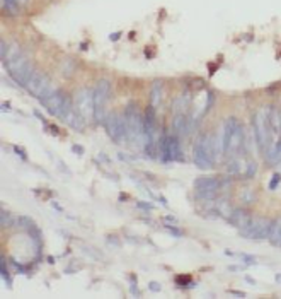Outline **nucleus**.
Wrapping results in <instances>:
<instances>
[{
    "instance_id": "nucleus-30",
    "label": "nucleus",
    "mask_w": 281,
    "mask_h": 299,
    "mask_svg": "<svg viewBox=\"0 0 281 299\" xmlns=\"http://www.w3.org/2000/svg\"><path fill=\"white\" fill-rule=\"evenodd\" d=\"M280 183H281V173H275L271 178V181H269V190L275 191L280 186Z\"/></svg>"
},
{
    "instance_id": "nucleus-16",
    "label": "nucleus",
    "mask_w": 281,
    "mask_h": 299,
    "mask_svg": "<svg viewBox=\"0 0 281 299\" xmlns=\"http://www.w3.org/2000/svg\"><path fill=\"white\" fill-rule=\"evenodd\" d=\"M191 94L189 93H184V94H179L178 98L174 99V103H172V108H174V113H186L187 108L191 106Z\"/></svg>"
},
{
    "instance_id": "nucleus-33",
    "label": "nucleus",
    "mask_w": 281,
    "mask_h": 299,
    "mask_svg": "<svg viewBox=\"0 0 281 299\" xmlns=\"http://www.w3.org/2000/svg\"><path fill=\"white\" fill-rule=\"evenodd\" d=\"M138 209H141V210H147V212H150V210H153V205L150 204V202H138Z\"/></svg>"
},
{
    "instance_id": "nucleus-22",
    "label": "nucleus",
    "mask_w": 281,
    "mask_h": 299,
    "mask_svg": "<svg viewBox=\"0 0 281 299\" xmlns=\"http://www.w3.org/2000/svg\"><path fill=\"white\" fill-rule=\"evenodd\" d=\"M176 284H178V287H181V289H192L194 287L191 275H178L176 277Z\"/></svg>"
},
{
    "instance_id": "nucleus-43",
    "label": "nucleus",
    "mask_w": 281,
    "mask_h": 299,
    "mask_svg": "<svg viewBox=\"0 0 281 299\" xmlns=\"http://www.w3.org/2000/svg\"><path fill=\"white\" fill-rule=\"evenodd\" d=\"M275 281H276V284H281V274H276Z\"/></svg>"
},
{
    "instance_id": "nucleus-5",
    "label": "nucleus",
    "mask_w": 281,
    "mask_h": 299,
    "mask_svg": "<svg viewBox=\"0 0 281 299\" xmlns=\"http://www.w3.org/2000/svg\"><path fill=\"white\" fill-rule=\"evenodd\" d=\"M223 123H225V132H227V156L234 158V156H238L240 151L245 149L247 137H245L244 132V125L235 117L227 118Z\"/></svg>"
},
{
    "instance_id": "nucleus-34",
    "label": "nucleus",
    "mask_w": 281,
    "mask_h": 299,
    "mask_svg": "<svg viewBox=\"0 0 281 299\" xmlns=\"http://www.w3.org/2000/svg\"><path fill=\"white\" fill-rule=\"evenodd\" d=\"M14 151H15V154H17L19 156V158H22V159H28V158H26V152H24V149H22V147H19V145H14Z\"/></svg>"
},
{
    "instance_id": "nucleus-41",
    "label": "nucleus",
    "mask_w": 281,
    "mask_h": 299,
    "mask_svg": "<svg viewBox=\"0 0 281 299\" xmlns=\"http://www.w3.org/2000/svg\"><path fill=\"white\" fill-rule=\"evenodd\" d=\"M165 221H167V222H172V224H176V222H178V219H176L174 216H169V217H165Z\"/></svg>"
},
{
    "instance_id": "nucleus-37",
    "label": "nucleus",
    "mask_w": 281,
    "mask_h": 299,
    "mask_svg": "<svg viewBox=\"0 0 281 299\" xmlns=\"http://www.w3.org/2000/svg\"><path fill=\"white\" fill-rule=\"evenodd\" d=\"M242 268H245V265H230L229 270L230 272H238V270H242Z\"/></svg>"
},
{
    "instance_id": "nucleus-20",
    "label": "nucleus",
    "mask_w": 281,
    "mask_h": 299,
    "mask_svg": "<svg viewBox=\"0 0 281 299\" xmlns=\"http://www.w3.org/2000/svg\"><path fill=\"white\" fill-rule=\"evenodd\" d=\"M238 200L242 205H251L256 202V190L254 188H244L238 193Z\"/></svg>"
},
{
    "instance_id": "nucleus-40",
    "label": "nucleus",
    "mask_w": 281,
    "mask_h": 299,
    "mask_svg": "<svg viewBox=\"0 0 281 299\" xmlns=\"http://www.w3.org/2000/svg\"><path fill=\"white\" fill-rule=\"evenodd\" d=\"M34 117H36V118H40V120H41V121H43V123H46L45 117H43V115H41V113H40V111H36V110H34Z\"/></svg>"
},
{
    "instance_id": "nucleus-35",
    "label": "nucleus",
    "mask_w": 281,
    "mask_h": 299,
    "mask_svg": "<svg viewBox=\"0 0 281 299\" xmlns=\"http://www.w3.org/2000/svg\"><path fill=\"white\" fill-rule=\"evenodd\" d=\"M72 151H74L75 152V154H79V156H82L84 154V147H82V145H72Z\"/></svg>"
},
{
    "instance_id": "nucleus-25",
    "label": "nucleus",
    "mask_w": 281,
    "mask_h": 299,
    "mask_svg": "<svg viewBox=\"0 0 281 299\" xmlns=\"http://www.w3.org/2000/svg\"><path fill=\"white\" fill-rule=\"evenodd\" d=\"M14 221H12V214L7 212L5 209H2V228H9V226H12Z\"/></svg>"
},
{
    "instance_id": "nucleus-2",
    "label": "nucleus",
    "mask_w": 281,
    "mask_h": 299,
    "mask_svg": "<svg viewBox=\"0 0 281 299\" xmlns=\"http://www.w3.org/2000/svg\"><path fill=\"white\" fill-rule=\"evenodd\" d=\"M215 163H217V156H215L213 135L211 133H201L192 145V164L198 170L208 171L215 166Z\"/></svg>"
},
{
    "instance_id": "nucleus-4",
    "label": "nucleus",
    "mask_w": 281,
    "mask_h": 299,
    "mask_svg": "<svg viewBox=\"0 0 281 299\" xmlns=\"http://www.w3.org/2000/svg\"><path fill=\"white\" fill-rule=\"evenodd\" d=\"M40 103L51 117L58 118L61 121H63L65 117L74 110V99H72L67 93L56 89V87L48 96H45L43 99H40Z\"/></svg>"
},
{
    "instance_id": "nucleus-6",
    "label": "nucleus",
    "mask_w": 281,
    "mask_h": 299,
    "mask_svg": "<svg viewBox=\"0 0 281 299\" xmlns=\"http://www.w3.org/2000/svg\"><path fill=\"white\" fill-rule=\"evenodd\" d=\"M159 161L164 164L169 163H183L184 154L181 149V137L172 133H162L159 139Z\"/></svg>"
},
{
    "instance_id": "nucleus-18",
    "label": "nucleus",
    "mask_w": 281,
    "mask_h": 299,
    "mask_svg": "<svg viewBox=\"0 0 281 299\" xmlns=\"http://www.w3.org/2000/svg\"><path fill=\"white\" fill-rule=\"evenodd\" d=\"M213 205H215V210L218 212V216L220 217H229L230 216V212L234 210V207H232V204H230V200H227L225 197H220V198H215V202H213Z\"/></svg>"
},
{
    "instance_id": "nucleus-26",
    "label": "nucleus",
    "mask_w": 281,
    "mask_h": 299,
    "mask_svg": "<svg viewBox=\"0 0 281 299\" xmlns=\"http://www.w3.org/2000/svg\"><path fill=\"white\" fill-rule=\"evenodd\" d=\"M257 173V164L256 161L249 159V168H247V173H245V179H252Z\"/></svg>"
},
{
    "instance_id": "nucleus-38",
    "label": "nucleus",
    "mask_w": 281,
    "mask_h": 299,
    "mask_svg": "<svg viewBox=\"0 0 281 299\" xmlns=\"http://www.w3.org/2000/svg\"><path fill=\"white\" fill-rule=\"evenodd\" d=\"M230 294H234V296L237 298H245V293H242V291H229Z\"/></svg>"
},
{
    "instance_id": "nucleus-10",
    "label": "nucleus",
    "mask_w": 281,
    "mask_h": 299,
    "mask_svg": "<svg viewBox=\"0 0 281 299\" xmlns=\"http://www.w3.org/2000/svg\"><path fill=\"white\" fill-rule=\"evenodd\" d=\"M271 226H273V219H268V217H254L251 224L242 229V231H238V235L251 241H263V239H268L269 233H271Z\"/></svg>"
},
{
    "instance_id": "nucleus-21",
    "label": "nucleus",
    "mask_w": 281,
    "mask_h": 299,
    "mask_svg": "<svg viewBox=\"0 0 281 299\" xmlns=\"http://www.w3.org/2000/svg\"><path fill=\"white\" fill-rule=\"evenodd\" d=\"M75 68H77V65H75L74 60H70V59H65V60H63V63H61L60 72L65 75V77H70V75L75 72Z\"/></svg>"
},
{
    "instance_id": "nucleus-31",
    "label": "nucleus",
    "mask_w": 281,
    "mask_h": 299,
    "mask_svg": "<svg viewBox=\"0 0 281 299\" xmlns=\"http://www.w3.org/2000/svg\"><path fill=\"white\" fill-rule=\"evenodd\" d=\"M9 48H10V45H7L5 40L0 41V53H2V60L7 57V53H9Z\"/></svg>"
},
{
    "instance_id": "nucleus-29",
    "label": "nucleus",
    "mask_w": 281,
    "mask_h": 299,
    "mask_svg": "<svg viewBox=\"0 0 281 299\" xmlns=\"http://www.w3.org/2000/svg\"><path fill=\"white\" fill-rule=\"evenodd\" d=\"M164 228L169 231V235H172V236H176V238H183V236H184V233L181 231L179 228H176V226H171V224H169V222L164 226Z\"/></svg>"
},
{
    "instance_id": "nucleus-3",
    "label": "nucleus",
    "mask_w": 281,
    "mask_h": 299,
    "mask_svg": "<svg viewBox=\"0 0 281 299\" xmlns=\"http://www.w3.org/2000/svg\"><path fill=\"white\" fill-rule=\"evenodd\" d=\"M125 121L128 130V142L143 149L145 133H143V111L138 108L137 103H128L125 108Z\"/></svg>"
},
{
    "instance_id": "nucleus-28",
    "label": "nucleus",
    "mask_w": 281,
    "mask_h": 299,
    "mask_svg": "<svg viewBox=\"0 0 281 299\" xmlns=\"http://www.w3.org/2000/svg\"><path fill=\"white\" fill-rule=\"evenodd\" d=\"M130 293H132V296H140V291H138V284H137V275H130Z\"/></svg>"
},
{
    "instance_id": "nucleus-17",
    "label": "nucleus",
    "mask_w": 281,
    "mask_h": 299,
    "mask_svg": "<svg viewBox=\"0 0 281 299\" xmlns=\"http://www.w3.org/2000/svg\"><path fill=\"white\" fill-rule=\"evenodd\" d=\"M268 239L275 248H281V217H278V219H273L271 233H269Z\"/></svg>"
},
{
    "instance_id": "nucleus-15",
    "label": "nucleus",
    "mask_w": 281,
    "mask_h": 299,
    "mask_svg": "<svg viewBox=\"0 0 281 299\" xmlns=\"http://www.w3.org/2000/svg\"><path fill=\"white\" fill-rule=\"evenodd\" d=\"M63 123H67L72 130H75V132H79V133H82L84 130H86V125H87L86 121H84V118L75 111V108L72 110L67 117H65Z\"/></svg>"
},
{
    "instance_id": "nucleus-36",
    "label": "nucleus",
    "mask_w": 281,
    "mask_h": 299,
    "mask_svg": "<svg viewBox=\"0 0 281 299\" xmlns=\"http://www.w3.org/2000/svg\"><path fill=\"white\" fill-rule=\"evenodd\" d=\"M119 38H121V33H111L109 34V41H113V43H116V41L119 40Z\"/></svg>"
},
{
    "instance_id": "nucleus-12",
    "label": "nucleus",
    "mask_w": 281,
    "mask_h": 299,
    "mask_svg": "<svg viewBox=\"0 0 281 299\" xmlns=\"http://www.w3.org/2000/svg\"><path fill=\"white\" fill-rule=\"evenodd\" d=\"M24 89L28 91L33 98L43 99L45 96H48L55 87L51 86V80H49V77L46 74H43V72H34L33 77L29 79V82L26 84Z\"/></svg>"
},
{
    "instance_id": "nucleus-11",
    "label": "nucleus",
    "mask_w": 281,
    "mask_h": 299,
    "mask_svg": "<svg viewBox=\"0 0 281 299\" xmlns=\"http://www.w3.org/2000/svg\"><path fill=\"white\" fill-rule=\"evenodd\" d=\"M74 108L87 125L91 123V120H94V96H92V91L89 87H82L75 93Z\"/></svg>"
},
{
    "instance_id": "nucleus-13",
    "label": "nucleus",
    "mask_w": 281,
    "mask_h": 299,
    "mask_svg": "<svg viewBox=\"0 0 281 299\" xmlns=\"http://www.w3.org/2000/svg\"><path fill=\"white\" fill-rule=\"evenodd\" d=\"M252 219H254L252 212L249 209H245V207H237V209H234L232 212H230V216L227 217L229 224L234 226V228L238 229V231H242L244 228H247Z\"/></svg>"
},
{
    "instance_id": "nucleus-23",
    "label": "nucleus",
    "mask_w": 281,
    "mask_h": 299,
    "mask_svg": "<svg viewBox=\"0 0 281 299\" xmlns=\"http://www.w3.org/2000/svg\"><path fill=\"white\" fill-rule=\"evenodd\" d=\"M0 272H2V281L7 284V286H12V277H10V270L7 268V260L2 256V262H0Z\"/></svg>"
},
{
    "instance_id": "nucleus-19",
    "label": "nucleus",
    "mask_w": 281,
    "mask_h": 299,
    "mask_svg": "<svg viewBox=\"0 0 281 299\" xmlns=\"http://www.w3.org/2000/svg\"><path fill=\"white\" fill-rule=\"evenodd\" d=\"M2 9L9 16H19V12H21V0H2Z\"/></svg>"
},
{
    "instance_id": "nucleus-9",
    "label": "nucleus",
    "mask_w": 281,
    "mask_h": 299,
    "mask_svg": "<svg viewBox=\"0 0 281 299\" xmlns=\"http://www.w3.org/2000/svg\"><path fill=\"white\" fill-rule=\"evenodd\" d=\"M252 137L261 152H266L269 142V123H268V108H259L252 115Z\"/></svg>"
},
{
    "instance_id": "nucleus-1",
    "label": "nucleus",
    "mask_w": 281,
    "mask_h": 299,
    "mask_svg": "<svg viewBox=\"0 0 281 299\" xmlns=\"http://www.w3.org/2000/svg\"><path fill=\"white\" fill-rule=\"evenodd\" d=\"M2 62H3V67L9 72V75L17 82V86L21 87H26V84L29 82V79L33 77V74L36 72V68H34L33 63L28 60V57L22 55L21 48H19L17 45H10L9 53H7V57Z\"/></svg>"
},
{
    "instance_id": "nucleus-27",
    "label": "nucleus",
    "mask_w": 281,
    "mask_h": 299,
    "mask_svg": "<svg viewBox=\"0 0 281 299\" xmlns=\"http://www.w3.org/2000/svg\"><path fill=\"white\" fill-rule=\"evenodd\" d=\"M242 258V262H244V265L245 267H249V265H256L257 263V258L254 255H247V253H240V255H238Z\"/></svg>"
},
{
    "instance_id": "nucleus-24",
    "label": "nucleus",
    "mask_w": 281,
    "mask_h": 299,
    "mask_svg": "<svg viewBox=\"0 0 281 299\" xmlns=\"http://www.w3.org/2000/svg\"><path fill=\"white\" fill-rule=\"evenodd\" d=\"M17 224L21 228H24V231H31L33 228H36V222H34L31 217H17Z\"/></svg>"
},
{
    "instance_id": "nucleus-32",
    "label": "nucleus",
    "mask_w": 281,
    "mask_h": 299,
    "mask_svg": "<svg viewBox=\"0 0 281 299\" xmlns=\"http://www.w3.org/2000/svg\"><path fill=\"white\" fill-rule=\"evenodd\" d=\"M148 289L152 291V293H160L162 291V286H160V282H148Z\"/></svg>"
},
{
    "instance_id": "nucleus-8",
    "label": "nucleus",
    "mask_w": 281,
    "mask_h": 299,
    "mask_svg": "<svg viewBox=\"0 0 281 299\" xmlns=\"http://www.w3.org/2000/svg\"><path fill=\"white\" fill-rule=\"evenodd\" d=\"M104 128H106V133L114 144L123 145L125 142H128V130H126V121L125 117L114 113V111H109L106 115L102 121Z\"/></svg>"
},
{
    "instance_id": "nucleus-42",
    "label": "nucleus",
    "mask_w": 281,
    "mask_h": 299,
    "mask_svg": "<svg viewBox=\"0 0 281 299\" xmlns=\"http://www.w3.org/2000/svg\"><path fill=\"white\" fill-rule=\"evenodd\" d=\"M245 282H249V284H252V286H256V281H254L252 277H245Z\"/></svg>"
},
{
    "instance_id": "nucleus-14",
    "label": "nucleus",
    "mask_w": 281,
    "mask_h": 299,
    "mask_svg": "<svg viewBox=\"0 0 281 299\" xmlns=\"http://www.w3.org/2000/svg\"><path fill=\"white\" fill-rule=\"evenodd\" d=\"M162 101H164V84L162 80H155L152 84V89H150V106L159 110L162 106Z\"/></svg>"
},
{
    "instance_id": "nucleus-39",
    "label": "nucleus",
    "mask_w": 281,
    "mask_h": 299,
    "mask_svg": "<svg viewBox=\"0 0 281 299\" xmlns=\"http://www.w3.org/2000/svg\"><path fill=\"white\" fill-rule=\"evenodd\" d=\"M2 111H3V113L10 111V103H2Z\"/></svg>"
},
{
    "instance_id": "nucleus-7",
    "label": "nucleus",
    "mask_w": 281,
    "mask_h": 299,
    "mask_svg": "<svg viewBox=\"0 0 281 299\" xmlns=\"http://www.w3.org/2000/svg\"><path fill=\"white\" fill-rule=\"evenodd\" d=\"M92 96H94V121L102 125L104 118L107 115V103L111 98V82L107 79L97 80V84L92 89Z\"/></svg>"
},
{
    "instance_id": "nucleus-44",
    "label": "nucleus",
    "mask_w": 281,
    "mask_h": 299,
    "mask_svg": "<svg viewBox=\"0 0 281 299\" xmlns=\"http://www.w3.org/2000/svg\"><path fill=\"white\" fill-rule=\"evenodd\" d=\"M280 120H281V110H280Z\"/></svg>"
}]
</instances>
